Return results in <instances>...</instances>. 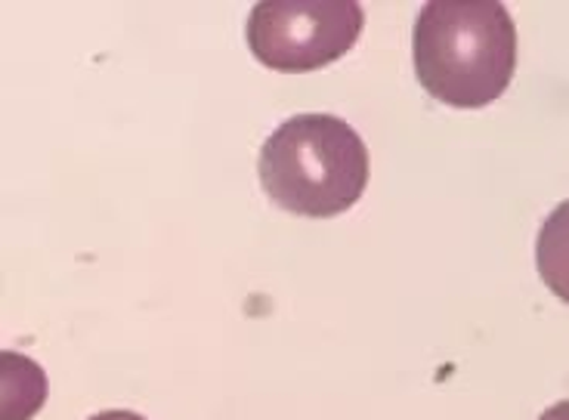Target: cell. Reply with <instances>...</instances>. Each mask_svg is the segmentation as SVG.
Listing matches in <instances>:
<instances>
[{"mask_svg": "<svg viewBox=\"0 0 569 420\" xmlns=\"http://www.w3.org/2000/svg\"><path fill=\"white\" fill-rule=\"evenodd\" d=\"M415 74L456 109L496 102L517 69V29L498 0H430L415 22Z\"/></svg>", "mask_w": 569, "mask_h": 420, "instance_id": "1", "label": "cell"}, {"mask_svg": "<svg viewBox=\"0 0 569 420\" xmlns=\"http://www.w3.org/2000/svg\"><path fill=\"white\" fill-rule=\"evenodd\" d=\"M260 182L267 196L298 217H338L369 186V149L343 118L295 114L260 149Z\"/></svg>", "mask_w": 569, "mask_h": 420, "instance_id": "2", "label": "cell"}, {"mask_svg": "<svg viewBox=\"0 0 569 420\" xmlns=\"http://www.w3.org/2000/svg\"><path fill=\"white\" fill-rule=\"evenodd\" d=\"M366 29L356 0H263L248 16L244 38L272 71H319L350 53Z\"/></svg>", "mask_w": 569, "mask_h": 420, "instance_id": "3", "label": "cell"}, {"mask_svg": "<svg viewBox=\"0 0 569 420\" xmlns=\"http://www.w3.org/2000/svg\"><path fill=\"white\" fill-rule=\"evenodd\" d=\"M536 267L548 291L569 307V198L545 220L536 241Z\"/></svg>", "mask_w": 569, "mask_h": 420, "instance_id": "4", "label": "cell"}, {"mask_svg": "<svg viewBox=\"0 0 569 420\" xmlns=\"http://www.w3.org/2000/svg\"><path fill=\"white\" fill-rule=\"evenodd\" d=\"M539 420H569V399L563 402H557V406L545 408L539 414Z\"/></svg>", "mask_w": 569, "mask_h": 420, "instance_id": "5", "label": "cell"}, {"mask_svg": "<svg viewBox=\"0 0 569 420\" xmlns=\"http://www.w3.org/2000/svg\"><path fill=\"white\" fill-rule=\"evenodd\" d=\"M90 420H146L137 411H102V414H93Z\"/></svg>", "mask_w": 569, "mask_h": 420, "instance_id": "6", "label": "cell"}]
</instances>
